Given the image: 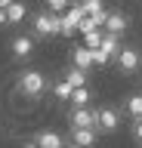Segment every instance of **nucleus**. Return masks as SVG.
<instances>
[{
    "label": "nucleus",
    "instance_id": "obj_5",
    "mask_svg": "<svg viewBox=\"0 0 142 148\" xmlns=\"http://www.w3.org/2000/svg\"><path fill=\"white\" fill-rule=\"evenodd\" d=\"M10 49H12V56H16L19 62H25V59H31V56H34V37L16 34V37H12V43H10Z\"/></svg>",
    "mask_w": 142,
    "mask_h": 148
},
{
    "label": "nucleus",
    "instance_id": "obj_19",
    "mask_svg": "<svg viewBox=\"0 0 142 148\" xmlns=\"http://www.w3.org/2000/svg\"><path fill=\"white\" fill-rule=\"evenodd\" d=\"M53 92H56V99L68 102V96H71V83H68V80H59L56 86H53Z\"/></svg>",
    "mask_w": 142,
    "mask_h": 148
},
{
    "label": "nucleus",
    "instance_id": "obj_10",
    "mask_svg": "<svg viewBox=\"0 0 142 148\" xmlns=\"http://www.w3.org/2000/svg\"><path fill=\"white\" fill-rule=\"evenodd\" d=\"M71 65L90 71V68H93V49H90V46H74V49H71Z\"/></svg>",
    "mask_w": 142,
    "mask_h": 148
},
{
    "label": "nucleus",
    "instance_id": "obj_22",
    "mask_svg": "<svg viewBox=\"0 0 142 148\" xmlns=\"http://www.w3.org/2000/svg\"><path fill=\"white\" fill-rule=\"evenodd\" d=\"M0 25H6V9L0 6Z\"/></svg>",
    "mask_w": 142,
    "mask_h": 148
},
{
    "label": "nucleus",
    "instance_id": "obj_20",
    "mask_svg": "<svg viewBox=\"0 0 142 148\" xmlns=\"http://www.w3.org/2000/svg\"><path fill=\"white\" fill-rule=\"evenodd\" d=\"M133 139L142 142V117H133Z\"/></svg>",
    "mask_w": 142,
    "mask_h": 148
},
{
    "label": "nucleus",
    "instance_id": "obj_4",
    "mask_svg": "<svg viewBox=\"0 0 142 148\" xmlns=\"http://www.w3.org/2000/svg\"><path fill=\"white\" fill-rule=\"evenodd\" d=\"M84 18V9H80V3L77 6H71L65 12V16H59V34H65V37H71V34H77V22Z\"/></svg>",
    "mask_w": 142,
    "mask_h": 148
},
{
    "label": "nucleus",
    "instance_id": "obj_24",
    "mask_svg": "<svg viewBox=\"0 0 142 148\" xmlns=\"http://www.w3.org/2000/svg\"><path fill=\"white\" fill-rule=\"evenodd\" d=\"M6 3H12V0H0V6H6Z\"/></svg>",
    "mask_w": 142,
    "mask_h": 148
},
{
    "label": "nucleus",
    "instance_id": "obj_9",
    "mask_svg": "<svg viewBox=\"0 0 142 148\" xmlns=\"http://www.w3.org/2000/svg\"><path fill=\"white\" fill-rule=\"evenodd\" d=\"M80 9H84V16H90L96 25L102 28L105 16H108V12H105V3H102V0H84V3H80Z\"/></svg>",
    "mask_w": 142,
    "mask_h": 148
},
{
    "label": "nucleus",
    "instance_id": "obj_11",
    "mask_svg": "<svg viewBox=\"0 0 142 148\" xmlns=\"http://www.w3.org/2000/svg\"><path fill=\"white\" fill-rule=\"evenodd\" d=\"M102 28L108 31V34H117V37H121L123 31H127V16H123V12H108L105 22H102Z\"/></svg>",
    "mask_w": 142,
    "mask_h": 148
},
{
    "label": "nucleus",
    "instance_id": "obj_3",
    "mask_svg": "<svg viewBox=\"0 0 142 148\" xmlns=\"http://www.w3.org/2000/svg\"><path fill=\"white\" fill-rule=\"evenodd\" d=\"M114 62H117V68H121L123 74H136V71L142 68V56H139V49H133V46H123V49H117Z\"/></svg>",
    "mask_w": 142,
    "mask_h": 148
},
{
    "label": "nucleus",
    "instance_id": "obj_13",
    "mask_svg": "<svg viewBox=\"0 0 142 148\" xmlns=\"http://www.w3.org/2000/svg\"><path fill=\"white\" fill-rule=\"evenodd\" d=\"M99 49H102V53L108 56V59H114V56H117V49H121V43H117V34H108V31H102Z\"/></svg>",
    "mask_w": 142,
    "mask_h": 148
},
{
    "label": "nucleus",
    "instance_id": "obj_8",
    "mask_svg": "<svg viewBox=\"0 0 142 148\" xmlns=\"http://www.w3.org/2000/svg\"><path fill=\"white\" fill-rule=\"evenodd\" d=\"M68 123H71V127H96V111H90L86 105H77V108L68 114Z\"/></svg>",
    "mask_w": 142,
    "mask_h": 148
},
{
    "label": "nucleus",
    "instance_id": "obj_17",
    "mask_svg": "<svg viewBox=\"0 0 142 148\" xmlns=\"http://www.w3.org/2000/svg\"><path fill=\"white\" fill-rule=\"evenodd\" d=\"M65 80L71 83V86H86V71H84V68H68Z\"/></svg>",
    "mask_w": 142,
    "mask_h": 148
},
{
    "label": "nucleus",
    "instance_id": "obj_14",
    "mask_svg": "<svg viewBox=\"0 0 142 148\" xmlns=\"http://www.w3.org/2000/svg\"><path fill=\"white\" fill-rule=\"evenodd\" d=\"M93 99V96H90V90H86V86H71V96H68V102H71V105H86V102Z\"/></svg>",
    "mask_w": 142,
    "mask_h": 148
},
{
    "label": "nucleus",
    "instance_id": "obj_12",
    "mask_svg": "<svg viewBox=\"0 0 142 148\" xmlns=\"http://www.w3.org/2000/svg\"><path fill=\"white\" fill-rule=\"evenodd\" d=\"M6 25H19L22 18L28 16V6H25V3H22V0H12V3H6Z\"/></svg>",
    "mask_w": 142,
    "mask_h": 148
},
{
    "label": "nucleus",
    "instance_id": "obj_23",
    "mask_svg": "<svg viewBox=\"0 0 142 148\" xmlns=\"http://www.w3.org/2000/svg\"><path fill=\"white\" fill-rule=\"evenodd\" d=\"M25 148H37V142H28V145H25Z\"/></svg>",
    "mask_w": 142,
    "mask_h": 148
},
{
    "label": "nucleus",
    "instance_id": "obj_18",
    "mask_svg": "<svg viewBox=\"0 0 142 148\" xmlns=\"http://www.w3.org/2000/svg\"><path fill=\"white\" fill-rule=\"evenodd\" d=\"M99 40H102V31H99V28H93V31H86V34H84V46H90V49H96Z\"/></svg>",
    "mask_w": 142,
    "mask_h": 148
},
{
    "label": "nucleus",
    "instance_id": "obj_16",
    "mask_svg": "<svg viewBox=\"0 0 142 148\" xmlns=\"http://www.w3.org/2000/svg\"><path fill=\"white\" fill-rule=\"evenodd\" d=\"M34 142H37V148H59L62 145V136L59 133H40Z\"/></svg>",
    "mask_w": 142,
    "mask_h": 148
},
{
    "label": "nucleus",
    "instance_id": "obj_2",
    "mask_svg": "<svg viewBox=\"0 0 142 148\" xmlns=\"http://www.w3.org/2000/svg\"><path fill=\"white\" fill-rule=\"evenodd\" d=\"M59 34V16L49 9V12H37L34 16V37H43V40H49V37Z\"/></svg>",
    "mask_w": 142,
    "mask_h": 148
},
{
    "label": "nucleus",
    "instance_id": "obj_15",
    "mask_svg": "<svg viewBox=\"0 0 142 148\" xmlns=\"http://www.w3.org/2000/svg\"><path fill=\"white\" fill-rule=\"evenodd\" d=\"M123 111L130 117H142V92H136V96H130V99L123 102Z\"/></svg>",
    "mask_w": 142,
    "mask_h": 148
},
{
    "label": "nucleus",
    "instance_id": "obj_7",
    "mask_svg": "<svg viewBox=\"0 0 142 148\" xmlns=\"http://www.w3.org/2000/svg\"><path fill=\"white\" fill-rule=\"evenodd\" d=\"M71 145L74 148H93L96 145V127H71Z\"/></svg>",
    "mask_w": 142,
    "mask_h": 148
},
{
    "label": "nucleus",
    "instance_id": "obj_6",
    "mask_svg": "<svg viewBox=\"0 0 142 148\" xmlns=\"http://www.w3.org/2000/svg\"><path fill=\"white\" fill-rule=\"evenodd\" d=\"M117 127H121V117H117V111H114V108H99V111H96V130L114 133Z\"/></svg>",
    "mask_w": 142,
    "mask_h": 148
},
{
    "label": "nucleus",
    "instance_id": "obj_21",
    "mask_svg": "<svg viewBox=\"0 0 142 148\" xmlns=\"http://www.w3.org/2000/svg\"><path fill=\"white\" fill-rule=\"evenodd\" d=\"M43 3H47L53 12H59V9H65V6H68V0H43Z\"/></svg>",
    "mask_w": 142,
    "mask_h": 148
},
{
    "label": "nucleus",
    "instance_id": "obj_1",
    "mask_svg": "<svg viewBox=\"0 0 142 148\" xmlns=\"http://www.w3.org/2000/svg\"><path fill=\"white\" fill-rule=\"evenodd\" d=\"M19 90H22V96H28V99H40L43 92H47V77L40 71H22V77H19Z\"/></svg>",
    "mask_w": 142,
    "mask_h": 148
}]
</instances>
